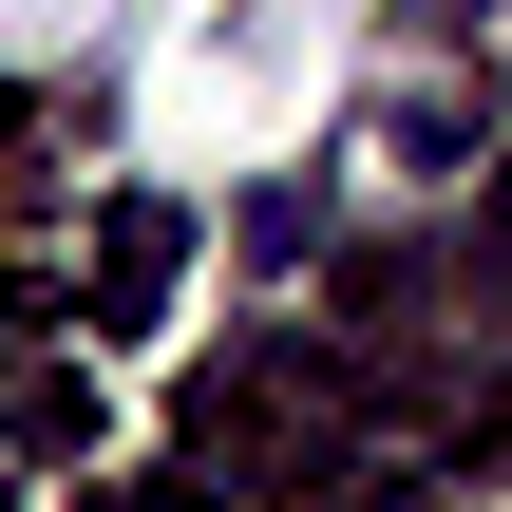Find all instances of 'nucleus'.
<instances>
[{
    "label": "nucleus",
    "instance_id": "1",
    "mask_svg": "<svg viewBox=\"0 0 512 512\" xmlns=\"http://www.w3.org/2000/svg\"><path fill=\"white\" fill-rule=\"evenodd\" d=\"M190 494H323L361 475V342H304V323H247L209 380H190Z\"/></svg>",
    "mask_w": 512,
    "mask_h": 512
},
{
    "label": "nucleus",
    "instance_id": "2",
    "mask_svg": "<svg viewBox=\"0 0 512 512\" xmlns=\"http://www.w3.org/2000/svg\"><path fill=\"white\" fill-rule=\"evenodd\" d=\"M0 456H57V475H76V456H95V380L19 342V361H0Z\"/></svg>",
    "mask_w": 512,
    "mask_h": 512
},
{
    "label": "nucleus",
    "instance_id": "3",
    "mask_svg": "<svg viewBox=\"0 0 512 512\" xmlns=\"http://www.w3.org/2000/svg\"><path fill=\"white\" fill-rule=\"evenodd\" d=\"M171 247H190V209H171V190H133V209L95 228V323H152V285H171Z\"/></svg>",
    "mask_w": 512,
    "mask_h": 512
},
{
    "label": "nucleus",
    "instance_id": "4",
    "mask_svg": "<svg viewBox=\"0 0 512 512\" xmlns=\"http://www.w3.org/2000/svg\"><path fill=\"white\" fill-rule=\"evenodd\" d=\"M114 512H171V494H114Z\"/></svg>",
    "mask_w": 512,
    "mask_h": 512
},
{
    "label": "nucleus",
    "instance_id": "5",
    "mask_svg": "<svg viewBox=\"0 0 512 512\" xmlns=\"http://www.w3.org/2000/svg\"><path fill=\"white\" fill-rule=\"evenodd\" d=\"M494 228H512V190H494Z\"/></svg>",
    "mask_w": 512,
    "mask_h": 512
}]
</instances>
